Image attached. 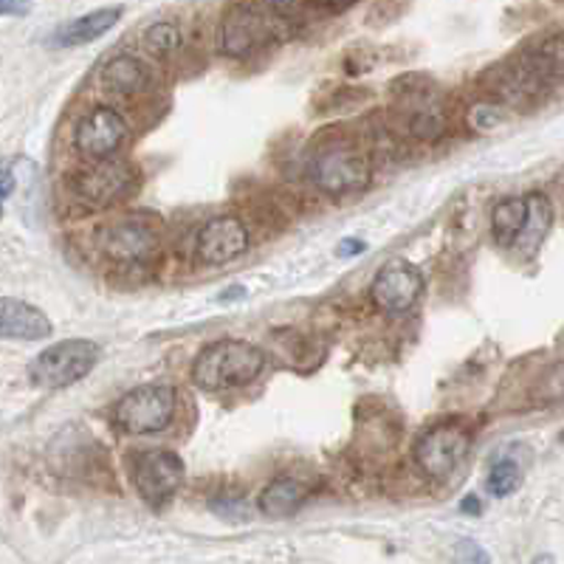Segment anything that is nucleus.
<instances>
[{
	"label": "nucleus",
	"instance_id": "1",
	"mask_svg": "<svg viewBox=\"0 0 564 564\" xmlns=\"http://www.w3.org/2000/svg\"><path fill=\"white\" fill-rule=\"evenodd\" d=\"M263 370L265 352L260 347L240 339H224L212 341L195 356L193 381L209 392L235 390L260 379Z\"/></svg>",
	"mask_w": 564,
	"mask_h": 564
},
{
	"label": "nucleus",
	"instance_id": "2",
	"mask_svg": "<svg viewBox=\"0 0 564 564\" xmlns=\"http://www.w3.org/2000/svg\"><path fill=\"white\" fill-rule=\"evenodd\" d=\"M178 392L173 384H141L113 404L110 421L124 435H155L173 423Z\"/></svg>",
	"mask_w": 564,
	"mask_h": 564
},
{
	"label": "nucleus",
	"instance_id": "3",
	"mask_svg": "<svg viewBox=\"0 0 564 564\" xmlns=\"http://www.w3.org/2000/svg\"><path fill=\"white\" fill-rule=\"evenodd\" d=\"M99 361V345L90 339H68L45 347L29 365V381L40 390H65L88 376Z\"/></svg>",
	"mask_w": 564,
	"mask_h": 564
},
{
	"label": "nucleus",
	"instance_id": "4",
	"mask_svg": "<svg viewBox=\"0 0 564 564\" xmlns=\"http://www.w3.org/2000/svg\"><path fill=\"white\" fill-rule=\"evenodd\" d=\"M311 178H314L316 189H322L330 198H341V195L359 193L370 184V161L359 148L336 141V144H327L314 155Z\"/></svg>",
	"mask_w": 564,
	"mask_h": 564
},
{
	"label": "nucleus",
	"instance_id": "5",
	"mask_svg": "<svg viewBox=\"0 0 564 564\" xmlns=\"http://www.w3.org/2000/svg\"><path fill=\"white\" fill-rule=\"evenodd\" d=\"M471 449V435L457 423H437L423 432L412 446L417 468L432 480H452L466 463Z\"/></svg>",
	"mask_w": 564,
	"mask_h": 564
},
{
	"label": "nucleus",
	"instance_id": "6",
	"mask_svg": "<svg viewBox=\"0 0 564 564\" xmlns=\"http://www.w3.org/2000/svg\"><path fill=\"white\" fill-rule=\"evenodd\" d=\"M395 105L404 124L415 139H437L446 128V105L432 79L404 77L398 83Z\"/></svg>",
	"mask_w": 564,
	"mask_h": 564
},
{
	"label": "nucleus",
	"instance_id": "7",
	"mask_svg": "<svg viewBox=\"0 0 564 564\" xmlns=\"http://www.w3.org/2000/svg\"><path fill=\"white\" fill-rule=\"evenodd\" d=\"M184 482V463L175 452L148 449L133 460V486L148 506L159 508L178 494Z\"/></svg>",
	"mask_w": 564,
	"mask_h": 564
},
{
	"label": "nucleus",
	"instance_id": "8",
	"mask_svg": "<svg viewBox=\"0 0 564 564\" xmlns=\"http://www.w3.org/2000/svg\"><path fill=\"white\" fill-rule=\"evenodd\" d=\"M99 251L119 265H148L159 257L161 243L153 226L141 220H119L99 231Z\"/></svg>",
	"mask_w": 564,
	"mask_h": 564
},
{
	"label": "nucleus",
	"instance_id": "9",
	"mask_svg": "<svg viewBox=\"0 0 564 564\" xmlns=\"http://www.w3.org/2000/svg\"><path fill=\"white\" fill-rule=\"evenodd\" d=\"M128 135L130 128L122 116L108 105H99L79 119L77 130H74V148L90 161L113 159L124 148Z\"/></svg>",
	"mask_w": 564,
	"mask_h": 564
},
{
	"label": "nucleus",
	"instance_id": "10",
	"mask_svg": "<svg viewBox=\"0 0 564 564\" xmlns=\"http://www.w3.org/2000/svg\"><path fill=\"white\" fill-rule=\"evenodd\" d=\"M423 294V274L406 260H390L381 265L370 285V300L384 314H406L415 308V302Z\"/></svg>",
	"mask_w": 564,
	"mask_h": 564
},
{
	"label": "nucleus",
	"instance_id": "11",
	"mask_svg": "<svg viewBox=\"0 0 564 564\" xmlns=\"http://www.w3.org/2000/svg\"><path fill=\"white\" fill-rule=\"evenodd\" d=\"M77 195L94 206H110L128 198L135 189V170L128 161L102 159L90 170H85L74 184Z\"/></svg>",
	"mask_w": 564,
	"mask_h": 564
},
{
	"label": "nucleus",
	"instance_id": "12",
	"mask_svg": "<svg viewBox=\"0 0 564 564\" xmlns=\"http://www.w3.org/2000/svg\"><path fill=\"white\" fill-rule=\"evenodd\" d=\"M198 260L204 265H226L235 263L238 257H243L249 251V229L240 218L235 215H220V218H212L209 224H204V229L198 231Z\"/></svg>",
	"mask_w": 564,
	"mask_h": 564
},
{
	"label": "nucleus",
	"instance_id": "13",
	"mask_svg": "<svg viewBox=\"0 0 564 564\" xmlns=\"http://www.w3.org/2000/svg\"><path fill=\"white\" fill-rule=\"evenodd\" d=\"M265 40V20L263 14L257 12L249 3H235L229 12L224 14L220 23V52L226 57L246 59L260 48Z\"/></svg>",
	"mask_w": 564,
	"mask_h": 564
},
{
	"label": "nucleus",
	"instance_id": "14",
	"mask_svg": "<svg viewBox=\"0 0 564 564\" xmlns=\"http://www.w3.org/2000/svg\"><path fill=\"white\" fill-rule=\"evenodd\" d=\"M0 336L3 339L40 341L52 336V322L43 311H37L29 302H20L14 296L3 300V316H0Z\"/></svg>",
	"mask_w": 564,
	"mask_h": 564
},
{
	"label": "nucleus",
	"instance_id": "15",
	"mask_svg": "<svg viewBox=\"0 0 564 564\" xmlns=\"http://www.w3.org/2000/svg\"><path fill=\"white\" fill-rule=\"evenodd\" d=\"M122 18V7H108V9H97V12H88L83 18L70 20L65 26H59L54 32L52 43L59 45V48H74V45H88L94 40H99L102 34H108L110 29L119 23Z\"/></svg>",
	"mask_w": 564,
	"mask_h": 564
},
{
	"label": "nucleus",
	"instance_id": "16",
	"mask_svg": "<svg viewBox=\"0 0 564 564\" xmlns=\"http://www.w3.org/2000/svg\"><path fill=\"white\" fill-rule=\"evenodd\" d=\"M528 212H525V224H522L520 235L513 240L511 251L517 257H533L542 243H545L547 231H551L553 224V206L547 200V195L542 193H528Z\"/></svg>",
	"mask_w": 564,
	"mask_h": 564
},
{
	"label": "nucleus",
	"instance_id": "17",
	"mask_svg": "<svg viewBox=\"0 0 564 564\" xmlns=\"http://www.w3.org/2000/svg\"><path fill=\"white\" fill-rule=\"evenodd\" d=\"M522 74L536 85L564 79V32L551 34L536 48L522 54Z\"/></svg>",
	"mask_w": 564,
	"mask_h": 564
},
{
	"label": "nucleus",
	"instance_id": "18",
	"mask_svg": "<svg viewBox=\"0 0 564 564\" xmlns=\"http://www.w3.org/2000/svg\"><path fill=\"white\" fill-rule=\"evenodd\" d=\"M102 83L108 85V90L130 99L144 94V90L150 88V83H153V77H150V68L141 63L139 57L116 54V57L108 59V65L102 68Z\"/></svg>",
	"mask_w": 564,
	"mask_h": 564
},
{
	"label": "nucleus",
	"instance_id": "19",
	"mask_svg": "<svg viewBox=\"0 0 564 564\" xmlns=\"http://www.w3.org/2000/svg\"><path fill=\"white\" fill-rule=\"evenodd\" d=\"M308 500V486L296 477H280L260 494V511L269 520H289Z\"/></svg>",
	"mask_w": 564,
	"mask_h": 564
},
{
	"label": "nucleus",
	"instance_id": "20",
	"mask_svg": "<svg viewBox=\"0 0 564 564\" xmlns=\"http://www.w3.org/2000/svg\"><path fill=\"white\" fill-rule=\"evenodd\" d=\"M525 212H528L525 195H522V198H506L494 206L491 235H494V240H497V246H502V249H511L513 240H517V235H520L522 224H525Z\"/></svg>",
	"mask_w": 564,
	"mask_h": 564
},
{
	"label": "nucleus",
	"instance_id": "21",
	"mask_svg": "<svg viewBox=\"0 0 564 564\" xmlns=\"http://www.w3.org/2000/svg\"><path fill=\"white\" fill-rule=\"evenodd\" d=\"M520 482H522V468L513 457L508 455L497 457V460L491 463V468H488L486 486L494 497H508V494H513L517 488H520Z\"/></svg>",
	"mask_w": 564,
	"mask_h": 564
},
{
	"label": "nucleus",
	"instance_id": "22",
	"mask_svg": "<svg viewBox=\"0 0 564 564\" xmlns=\"http://www.w3.org/2000/svg\"><path fill=\"white\" fill-rule=\"evenodd\" d=\"M181 29L175 23H153V26L144 32V45L148 52L155 54V57H173L181 48Z\"/></svg>",
	"mask_w": 564,
	"mask_h": 564
},
{
	"label": "nucleus",
	"instance_id": "23",
	"mask_svg": "<svg viewBox=\"0 0 564 564\" xmlns=\"http://www.w3.org/2000/svg\"><path fill=\"white\" fill-rule=\"evenodd\" d=\"M212 511L218 513V517H224V520L240 522L246 520L249 506H246V500L240 494H224V497H215V500H212Z\"/></svg>",
	"mask_w": 564,
	"mask_h": 564
},
{
	"label": "nucleus",
	"instance_id": "24",
	"mask_svg": "<svg viewBox=\"0 0 564 564\" xmlns=\"http://www.w3.org/2000/svg\"><path fill=\"white\" fill-rule=\"evenodd\" d=\"M265 3H269L276 14H282V18H291V14L300 12L302 0H265Z\"/></svg>",
	"mask_w": 564,
	"mask_h": 564
},
{
	"label": "nucleus",
	"instance_id": "25",
	"mask_svg": "<svg viewBox=\"0 0 564 564\" xmlns=\"http://www.w3.org/2000/svg\"><path fill=\"white\" fill-rule=\"evenodd\" d=\"M32 0H0V12L3 14H26Z\"/></svg>",
	"mask_w": 564,
	"mask_h": 564
},
{
	"label": "nucleus",
	"instance_id": "26",
	"mask_svg": "<svg viewBox=\"0 0 564 564\" xmlns=\"http://www.w3.org/2000/svg\"><path fill=\"white\" fill-rule=\"evenodd\" d=\"M365 249H367V246L361 243V240H356V238H347V240H341V243H339V254L341 257H356V254H361Z\"/></svg>",
	"mask_w": 564,
	"mask_h": 564
},
{
	"label": "nucleus",
	"instance_id": "27",
	"mask_svg": "<svg viewBox=\"0 0 564 564\" xmlns=\"http://www.w3.org/2000/svg\"><path fill=\"white\" fill-rule=\"evenodd\" d=\"M14 189V161H7V167H3V200L12 198Z\"/></svg>",
	"mask_w": 564,
	"mask_h": 564
},
{
	"label": "nucleus",
	"instance_id": "28",
	"mask_svg": "<svg viewBox=\"0 0 564 564\" xmlns=\"http://www.w3.org/2000/svg\"><path fill=\"white\" fill-rule=\"evenodd\" d=\"M314 3H319V7H325V9H345V7H350L352 0H314Z\"/></svg>",
	"mask_w": 564,
	"mask_h": 564
},
{
	"label": "nucleus",
	"instance_id": "29",
	"mask_svg": "<svg viewBox=\"0 0 564 564\" xmlns=\"http://www.w3.org/2000/svg\"><path fill=\"white\" fill-rule=\"evenodd\" d=\"M463 511L480 513V502H477V497H466V502H463Z\"/></svg>",
	"mask_w": 564,
	"mask_h": 564
}]
</instances>
